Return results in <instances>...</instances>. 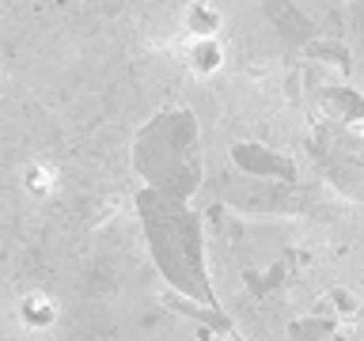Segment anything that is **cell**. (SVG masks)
Here are the masks:
<instances>
[{
    "label": "cell",
    "mask_w": 364,
    "mask_h": 341,
    "mask_svg": "<svg viewBox=\"0 0 364 341\" xmlns=\"http://www.w3.org/2000/svg\"><path fill=\"white\" fill-rule=\"evenodd\" d=\"M178 57L193 76H216L228 61V50L220 38H182Z\"/></svg>",
    "instance_id": "1"
},
{
    "label": "cell",
    "mask_w": 364,
    "mask_h": 341,
    "mask_svg": "<svg viewBox=\"0 0 364 341\" xmlns=\"http://www.w3.org/2000/svg\"><path fill=\"white\" fill-rule=\"evenodd\" d=\"M353 129H357V136H360V141H364V121H357V125H353Z\"/></svg>",
    "instance_id": "6"
},
{
    "label": "cell",
    "mask_w": 364,
    "mask_h": 341,
    "mask_svg": "<svg viewBox=\"0 0 364 341\" xmlns=\"http://www.w3.org/2000/svg\"><path fill=\"white\" fill-rule=\"evenodd\" d=\"M330 303H334V311H338V315H346V318H353V315L360 311L357 296H353L349 288H334V292H330Z\"/></svg>",
    "instance_id": "5"
},
{
    "label": "cell",
    "mask_w": 364,
    "mask_h": 341,
    "mask_svg": "<svg viewBox=\"0 0 364 341\" xmlns=\"http://www.w3.org/2000/svg\"><path fill=\"white\" fill-rule=\"evenodd\" d=\"M224 16L213 0H190L182 8V38H220Z\"/></svg>",
    "instance_id": "3"
},
{
    "label": "cell",
    "mask_w": 364,
    "mask_h": 341,
    "mask_svg": "<svg viewBox=\"0 0 364 341\" xmlns=\"http://www.w3.org/2000/svg\"><path fill=\"white\" fill-rule=\"evenodd\" d=\"M57 315L61 311H57L53 296H46V292H27L16 307V318H19V326L27 330V334H46V330H53Z\"/></svg>",
    "instance_id": "2"
},
{
    "label": "cell",
    "mask_w": 364,
    "mask_h": 341,
    "mask_svg": "<svg viewBox=\"0 0 364 341\" xmlns=\"http://www.w3.org/2000/svg\"><path fill=\"white\" fill-rule=\"evenodd\" d=\"M23 186H27L31 197H53V190L61 186V170L46 159H34V163L23 170Z\"/></svg>",
    "instance_id": "4"
}]
</instances>
